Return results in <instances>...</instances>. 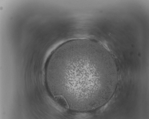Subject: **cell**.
<instances>
[{"label": "cell", "instance_id": "cell-2", "mask_svg": "<svg viewBox=\"0 0 149 119\" xmlns=\"http://www.w3.org/2000/svg\"><path fill=\"white\" fill-rule=\"evenodd\" d=\"M58 103L64 107L69 108L68 104L64 98L61 95H57L55 97Z\"/></svg>", "mask_w": 149, "mask_h": 119}, {"label": "cell", "instance_id": "cell-1", "mask_svg": "<svg viewBox=\"0 0 149 119\" xmlns=\"http://www.w3.org/2000/svg\"><path fill=\"white\" fill-rule=\"evenodd\" d=\"M47 79L55 95H61L72 109L91 110L108 99L116 83L114 60L104 48L91 40L68 42L49 60Z\"/></svg>", "mask_w": 149, "mask_h": 119}]
</instances>
